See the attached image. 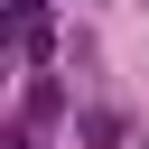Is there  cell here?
<instances>
[{
	"instance_id": "cell-1",
	"label": "cell",
	"mask_w": 149,
	"mask_h": 149,
	"mask_svg": "<svg viewBox=\"0 0 149 149\" xmlns=\"http://www.w3.org/2000/svg\"><path fill=\"white\" fill-rule=\"evenodd\" d=\"M9 19H19V47L47 56V0H9Z\"/></svg>"
}]
</instances>
